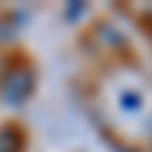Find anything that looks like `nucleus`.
Instances as JSON below:
<instances>
[{
  "label": "nucleus",
  "mask_w": 152,
  "mask_h": 152,
  "mask_svg": "<svg viewBox=\"0 0 152 152\" xmlns=\"http://www.w3.org/2000/svg\"><path fill=\"white\" fill-rule=\"evenodd\" d=\"M31 88H34V73L18 67L12 73H3V79H0V97H3V104L18 107V104H24V97L31 94Z\"/></svg>",
  "instance_id": "nucleus-1"
},
{
  "label": "nucleus",
  "mask_w": 152,
  "mask_h": 152,
  "mask_svg": "<svg viewBox=\"0 0 152 152\" xmlns=\"http://www.w3.org/2000/svg\"><path fill=\"white\" fill-rule=\"evenodd\" d=\"M21 146H24V140H21L18 128L3 125L0 128V152H21Z\"/></svg>",
  "instance_id": "nucleus-2"
},
{
  "label": "nucleus",
  "mask_w": 152,
  "mask_h": 152,
  "mask_svg": "<svg viewBox=\"0 0 152 152\" xmlns=\"http://www.w3.org/2000/svg\"><path fill=\"white\" fill-rule=\"evenodd\" d=\"M119 152H128V149H119Z\"/></svg>",
  "instance_id": "nucleus-3"
}]
</instances>
